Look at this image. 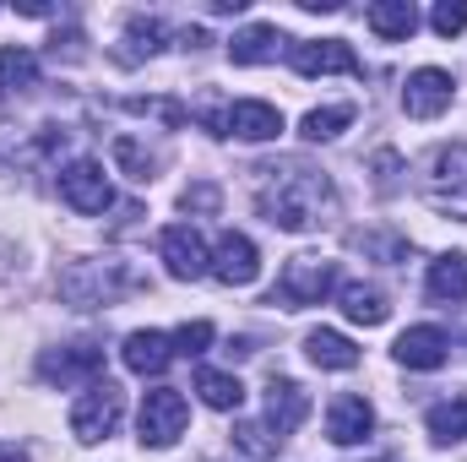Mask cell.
<instances>
[{
  "instance_id": "cell-13",
  "label": "cell",
  "mask_w": 467,
  "mask_h": 462,
  "mask_svg": "<svg viewBox=\"0 0 467 462\" xmlns=\"http://www.w3.org/2000/svg\"><path fill=\"white\" fill-rule=\"evenodd\" d=\"M223 136L239 142H277L283 136V110L277 104H261V99H239L223 110Z\"/></svg>"
},
{
  "instance_id": "cell-11",
  "label": "cell",
  "mask_w": 467,
  "mask_h": 462,
  "mask_svg": "<svg viewBox=\"0 0 467 462\" xmlns=\"http://www.w3.org/2000/svg\"><path fill=\"white\" fill-rule=\"evenodd\" d=\"M213 278L229 283V289H244V283L261 278V250H255L250 234H239V229L218 234V245H213Z\"/></svg>"
},
{
  "instance_id": "cell-9",
  "label": "cell",
  "mask_w": 467,
  "mask_h": 462,
  "mask_svg": "<svg viewBox=\"0 0 467 462\" xmlns=\"http://www.w3.org/2000/svg\"><path fill=\"white\" fill-rule=\"evenodd\" d=\"M38 375L49 386H93L104 375V348L99 343H71V348H49L38 359Z\"/></svg>"
},
{
  "instance_id": "cell-4",
  "label": "cell",
  "mask_w": 467,
  "mask_h": 462,
  "mask_svg": "<svg viewBox=\"0 0 467 462\" xmlns=\"http://www.w3.org/2000/svg\"><path fill=\"white\" fill-rule=\"evenodd\" d=\"M424 202L467 224V142H446L424 163Z\"/></svg>"
},
{
  "instance_id": "cell-31",
  "label": "cell",
  "mask_w": 467,
  "mask_h": 462,
  "mask_svg": "<svg viewBox=\"0 0 467 462\" xmlns=\"http://www.w3.org/2000/svg\"><path fill=\"white\" fill-rule=\"evenodd\" d=\"M430 27H435L441 38H457L467 27V0H441V5L430 11Z\"/></svg>"
},
{
  "instance_id": "cell-14",
  "label": "cell",
  "mask_w": 467,
  "mask_h": 462,
  "mask_svg": "<svg viewBox=\"0 0 467 462\" xmlns=\"http://www.w3.org/2000/svg\"><path fill=\"white\" fill-rule=\"evenodd\" d=\"M327 436L337 441V446H358V441H369L375 436V408H369V397H332V408H327Z\"/></svg>"
},
{
  "instance_id": "cell-2",
  "label": "cell",
  "mask_w": 467,
  "mask_h": 462,
  "mask_svg": "<svg viewBox=\"0 0 467 462\" xmlns=\"http://www.w3.org/2000/svg\"><path fill=\"white\" fill-rule=\"evenodd\" d=\"M136 289H147V278L119 256H82L60 272V299L77 305V310H104L125 294H136Z\"/></svg>"
},
{
  "instance_id": "cell-32",
  "label": "cell",
  "mask_w": 467,
  "mask_h": 462,
  "mask_svg": "<svg viewBox=\"0 0 467 462\" xmlns=\"http://www.w3.org/2000/svg\"><path fill=\"white\" fill-rule=\"evenodd\" d=\"M180 207H185V213H213V207H218V191H213V185H196V191L180 196Z\"/></svg>"
},
{
  "instance_id": "cell-6",
  "label": "cell",
  "mask_w": 467,
  "mask_h": 462,
  "mask_svg": "<svg viewBox=\"0 0 467 462\" xmlns=\"http://www.w3.org/2000/svg\"><path fill=\"white\" fill-rule=\"evenodd\" d=\"M119 414H125V397H119L115 381H93L77 403H71V436L82 446H99L119 430Z\"/></svg>"
},
{
  "instance_id": "cell-5",
  "label": "cell",
  "mask_w": 467,
  "mask_h": 462,
  "mask_svg": "<svg viewBox=\"0 0 467 462\" xmlns=\"http://www.w3.org/2000/svg\"><path fill=\"white\" fill-rule=\"evenodd\" d=\"M185 425H191V403H185V392H174V386H152V392L141 397V414H136V436H141V446L163 452V446H174V441L185 436Z\"/></svg>"
},
{
  "instance_id": "cell-24",
  "label": "cell",
  "mask_w": 467,
  "mask_h": 462,
  "mask_svg": "<svg viewBox=\"0 0 467 462\" xmlns=\"http://www.w3.org/2000/svg\"><path fill=\"white\" fill-rule=\"evenodd\" d=\"M196 392H202V403L207 408H218V414H234L239 403H244V386H239V375H229V370H196Z\"/></svg>"
},
{
  "instance_id": "cell-27",
  "label": "cell",
  "mask_w": 467,
  "mask_h": 462,
  "mask_svg": "<svg viewBox=\"0 0 467 462\" xmlns=\"http://www.w3.org/2000/svg\"><path fill=\"white\" fill-rule=\"evenodd\" d=\"M125 38H130V60H147V55H158L163 49V22L158 16H141V11H130L125 16Z\"/></svg>"
},
{
  "instance_id": "cell-22",
  "label": "cell",
  "mask_w": 467,
  "mask_h": 462,
  "mask_svg": "<svg viewBox=\"0 0 467 462\" xmlns=\"http://www.w3.org/2000/svg\"><path fill=\"white\" fill-rule=\"evenodd\" d=\"M430 299H441V305L467 299V250H446L441 261H430Z\"/></svg>"
},
{
  "instance_id": "cell-16",
  "label": "cell",
  "mask_w": 467,
  "mask_h": 462,
  "mask_svg": "<svg viewBox=\"0 0 467 462\" xmlns=\"http://www.w3.org/2000/svg\"><path fill=\"white\" fill-rule=\"evenodd\" d=\"M305 419H310V392H305L299 381H272V386H266V430L283 441V436H294Z\"/></svg>"
},
{
  "instance_id": "cell-34",
  "label": "cell",
  "mask_w": 467,
  "mask_h": 462,
  "mask_svg": "<svg viewBox=\"0 0 467 462\" xmlns=\"http://www.w3.org/2000/svg\"><path fill=\"white\" fill-rule=\"evenodd\" d=\"M180 44H185V49H202V44H207V33H202V27H185V38H180Z\"/></svg>"
},
{
  "instance_id": "cell-23",
  "label": "cell",
  "mask_w": 467,
  "mask_h": 462,
  "mask_svg": "<svg viewBox=\"0 0 467 462\" xmlns=\"http://www.w3.org/2000/svg\"><path fill=\"white\" fill-rule=\"evenodd\" d=\"M305 353H310V364H321V370H353V364H358V348H353L343 332H327V327H316V332L305 338Z\"/></svg>"
},
{
  "instance_id": "cell-21",
  "label": "cell",
  "mask_w": 467,
  "mask_h": 462,
  "mask_svg": "<svg viewBox=\"0 0 467 462\" xmlns=\"http://www.w3.org/2000/svg\"><path fill=\"white\" fill-rule=\"evenodd\" d=\"M364 22H369V33H380L386 44H402V38H413L419 11H413V0H375V5L364 11Z\"/></svg>"
},
{
  "instance_id": "cell-1",
  "label": "cell",
  "mask_w": 467,
  "mask_h": 462,
  "mask_svg": "<svg viewBox=\"0 0 467 462\" xmlns=\"http://www.w3.org/2000/svg\"><path fill=\"white\" fill-rule=\"evenodd\" d=\"M255 174H261L255 180V207H261V218L272 229L310 234L337 218V185L321 169H310L299 158H283V163H266Z\"/></svg>"
},
{
  "instance_id": "cell-19",
  "label": "cell",
  "mask_w": 467,
  "mask_h": 462,
  "mask_svg": "<svg viewBox=\"0 0 467 462\" xmlns=\"http://www.w3.org/2000/svg\"><path fill=\"white\" fill-rule=\"evenodd\" d=\"M27 88H38V55L22 49V44H5L0 49V104L22 99Z\"/></svg>"
},
{
  "instance_id": "cell-29",
  "label": "cell",
  "mask_w": 467,
  "mask_h": 462,
  "mask_svg": "<svg viewBox=\"0 0 467 462\" xmlns=\"http://www.w3.org/2000/svg\"><path fill=\"white\" fill-rule=\"evenodd\" d=\"M234 446L239 452H250V457H277V436L266 430V425H234Z\"/></svg>"
},
{
  "instance_id": "cell-30",
  "label": "cell",
  "mask_w": 467,
  "mask_h": 462,
  "mask_svg": "<svg viewBox=\"0 0 467 462\" xmlns=\"http://www.w3.org/2000/svg\"><path fill=\"white\" fill-rule=\"evenodd\" d=\"M207 343H213V321H185L174 332V359H202Z\"/></svg>"
},
{
  "instance_id": "cell-25",
  "label": "cell",
  "mask_w": 467,
  "mask_h": 462,
  "mask_svg": "<svg viewBox=\"0 0 467 462\" xmlns=\"http://www.w3.org/2000/svg\"><path fill=\"white\" fill-rule=\"evenodd\" d=\"M424 425H430V441H435V446H457V441L467 436V397H451V403H435Z\"/></svg>"
},
{
  "instance_id": "cell-15",
  "label": "cell",
  "mask_w": 467,
  "mask_h": 462,
  "mask_svg": "<svg viewBox=\"0 0 467 462\" xmlns=\"http://www.w3.org/2000/svg\"><path fill=\"white\" fill-rule=\"evenodd\" d=\"M446 353H451V338H446L441 327H408V332L391 343V359H397L402 370H441Z\"/></svg>"
},
{
  "instance_id": "cell-26",
  "label": "cell",
  "mask_w": 467,
  "mask_h": 462,
  "mask_svg": "<svg viewBox=\"0 0 467 462\" xmlns=\"http://www.w3.org/2000/svg\"><path fill=\"white\" fill-rule=\"evenodd\" d=\"M348 125H353V104H327V110H310V115L299 120V136L305 142H332Z\"/></svg>"
},
{
  "instance_id": "cell-8",
  "label": "cell",
  "mask_w": 467,
  "mask_h": 462,
  "mask_svg": "<svg viewBox=\"0 0 467 462\" xmlns=\"http://www.w3.org/2000/svg\"><path fill=\"white\" fill-rule=\"evenodd\" d=\"M288 66L299 77H358L364 71L348 38H299V44H288Z\"/></svg>"
},
{
  "instance_id": "cell-28",
  "label": "cell",
  "mask_w": 467,
  "mask_h": 462,
  "mask_svg": "<svg viewBox=\"0 0 467 462\" xmlns=\"http://www.w3.org/2000/svg\"><path fill=\"white\" fill-rule=\"evenodd\" d=\"M115 163H119V169H130V180H141V185H147V180H152V169H158V158H152V152H141V147H136V136H115Z\"/></svg>"
},
{
  "instance_id": "cell-18",
  "label": "cell",
  "mask_w": 467,
  "mask_h": 462,
  "mask_svg": "<svg viewBox=\"0 0 467 462\" xmlns=\"http://www.w3.org/2000/svg\"><path fill=\"white\" fill-rule=\"evenodd\" d=\"M277 44H283V33L272 22H250L229 38V60L234 66H266V60H277Z\"/></svg>"
},
{
  "instance_id": "cell-17",
  "label": "cell",
  "mask_w": 467,
  "mask_h": 462,
  "mask_svg": "<svg viewBox=\"0 0 467 462\" xmlns=\"http://www.w3.org/2000/svg\"><path fill=\"white\" fill-rule=\"evenodd\" d=\"M119 359H125L130 375H163L169 359H174V338H163V332H130L125 348H119Z\"/></svg>"
},
{
  "instance_id": "cell-12",
  "label": "cell",
  "mask_w": 467,
  "mask_h": 462,
  "mask_svg": "<svg viewBox=\"0 0 467 462\" xmlns=\"http://www.w3.org/2000/svg\"><path fill=\"white\" fill-rule=\"evenodd\" d=\"M451 99H457V82H451V71H441V66H424V71H413L408 77V88H402V110L413 120H435L451 110Z\"/></svg>"
},
{
  "instance_id": "cell-3",
  "label": "cell",
  "mask_w": 467,
  "mask_h": 462,
  "mask_svg": "<svg viewBox=\"0 0 467 462\" xmlns=\"http://www.w3.org/2000/svg\"><path fill=\"white\" fill-rule=\"evenodd\" d=\"M337 294V261L327 256H288V267L277 272V289L272 299L283 310H310V305H327Z\"/></svg>"
},
{
  "instance_id": "cell-10",
  "label": "cell",
  "mask_w": 467,
  "mask_h": 462,
  "mask_svg": "<svg viewBox=\"0 0 467 462\" xmlns=\"http://www.w3.org/2000/svg\"><path fill=\"white\" fill-rule=\"evenodd\" d=\"M158 250H163V267H169V278H180V283H196V278H207V272H213V250H207V239L191 229V224H174V229H163Z\"/></svg>"
},
{
  "instance_id": "cell-33",
  "label": "cell",
  "mask_w": 467,
  "mask_h": 462,
  "mask_svg": "<svg viewBox=\"0 0 467 462\" xmlns=\"http://www.w3.org/2000/svg\"><path fill=\"white\" fill-rule=\"evenodd\" d=\"M375 169H380V191H391V185H397V180H391V169H397V152H380V158H375Z\"/></svg>"
},
{
  "instance_id": "cell-20",
  "label": "cell",
  "mask_w": 467,
  "mask_h": 462,
  "mask_svg": "<svg viewBox=\"0 0 467 462\" xmlns=\"http://www.w3.org/2000/svg\"><path fill=\"white\" fill-rule=\"evenodd\" d=\"M337 299H343V316L353 327H380L391 316V299L375 283H337Z\"/></svg>"
},
{
  "instance_id": "cell-35",
  "label": "cell",
  "mask_w": 467,
  "mask_h": 462,
  "mask_svg": "<svg viewBox=\"0 0 467 462\" xmlns=\"http://www.w3.org/2000/svg\"><path fill=\"white\" fill-rule=\"evenodd\" d=\"M0 462H27V452L22 446H0Z\"/></svg>"
},
{
  "instance_id": "cell-7",
  "label": "cell",
  "mask_w": 467,
  "mask_h": 462,
  "mask_svg": "<svg viewBox=\"0 0 467 462\" xmlns=\"http://www.w3.org/2000/svg\"><path fill=\"white\" fill-rule=\"evenodd\" d=\"M60 202H66L71 213H82V218H99V213H109V207H115V191H109V174H104V163H93V158H77V163H66V169H60Z\"/></svg>"
}]
</instances>
